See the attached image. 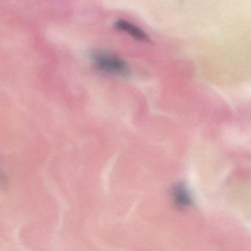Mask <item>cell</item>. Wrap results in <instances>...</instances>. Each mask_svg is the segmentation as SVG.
Wrapping results in <instances>:
<instances>
[{"label":"cell","instance_id":"6da1fadb","mask_svg":"<svg viewBox=\"0 0 251 251\" xmlns=\"http://www.w3.org/2000/svg\"><path fill=\"white\" fill-rule=\"evenodd\" d=\"M94 67L101 73L116 77L130 75V67L126 61L117 54L105 50H95L91 54Z\"/></svg>","mask_w":251,"mask_h":251},{"label":"cell","instance_id":"7a4b0ae2","mask_svg":"<svg viewBox=\"0 0 251 251\" xmlns=\"http://www.w3.org/2000/svg\"><path fill=\"white\" fill-rule=\"evenodd\" d=\"M114 28L119 31L123 32L134 39L145 43H151L152 42L149 35L147 34L140 27L133 24L130 22L125 20H118L114 23Z\"/></svg>","mask_w":251,"mask_h":251},{"label":"cell","instance_id":"3957f363","mask_svg":"<svg viewBox=\"0 0 251 251\" xmlns=\"http://www.w3.org/2000/svg\"><path fill=\"white\" fill-rule=\"evenodd\" d=\"M173 197L175 203L181 208L189 206L192 203L190 192L183 183H178L173 187Z\"/></svg>","mask_w":251,"mask_h":251}]
</instances>
